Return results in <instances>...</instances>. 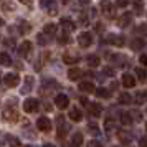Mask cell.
<instances>
[{"mask_svg": "<svg viewBox=\"0 0 147 147\" xmlns=\"http://www.w3.org/2000/svg\"><path fill=\"white\" fill-rule=\"evenodd\" d=\"M101 10H102V13L106 15L107 18H114L116 17V7L109 0H102L101 2Z\"/></svg>", "mask_w": 147, "mask_h": 147, "instance_id": "6da1fadb", "label": "cell"}, {"mask_svg": "<svg viewBox=\"0 0 147 147\" xmlns=\"http://www.w3.org/2000/svg\"><path fill=\"white\" fill-rule=\"evenodd\" d=\"M78 43H80L83 48H88L91 43H93V35L89 33V32H83V33H80V36H78Z\"/></svg>", "mask_w": 147, "mask_h": 147, "instance_id": "7a4b0ae2", "label": "cell"}, {"mask_svg": "<svg viewBox=\"0 0 147 147\" xmlns=\"http://www.w3.org/2000/svg\"><path fill=\"white\" fill-rule=\"evenodd\" d=\"M2 116H3V119L8 121V122H15V121H18V113L15 111L13 107H5Z\"/></svg>", "mask_w": 147, "mask_h": 147, "instance_id": "3957f363", "label": "cell"}, {"mask_svg": "<svg viewBox=\"0 0 147 147\" xmlns=\"http://www.w3.org/2000/svg\"><path fill=\"white\" fill-rule=\"evenodd\" d=\"M3 81H5V84H7L8 88H15V86H18L20 78H18V74H15V73H8V74H5Z\"/></svg>", "mask_w": 147, "mask_h": 147, "instance_id": "277c9868", "label": "cell"}, {"mask_svg": "<svg viewBox=\"0 0 147 147\" xmlns=\"http://www.w3.org/2000/svg\"><path fill=\"white\" fill-rule=\"evenodd\" d=\"M38 109V101L33 99V98H28L25 102H23V111H27V113H35Z\"/></svg>", "mask_w": 147, "mask_h": 147, "instance_id": "5b68a950", "label": "cell"}, {"mask_svg": "<svg viewBox=\"0 0 147 147\" xmlns=\"http://www.w3.org/2000/svg\"><path fill=\"white\" fill-rule=\"evenodd\" d=\"M55 104H56V107H60V109H65L69 104V98H68L66 94H58L55 98Z\"/></svg>", "mask_w": 147, "mask_h": 147, "instance_id": "8992f818", "label": "cell"}, {"mask_svg": "<svg viewBox=\"0 0 147 147\" xmlns=\"http://www.w3.org/2000/svg\"><path fill=\"white\" fill-rule=\"evenodd\" d=\"M36 127L40 131H43V132H48L51 129V121L48 119V117H40V119L36 121Z\"/></svg>", "mask_w": 147, "mask_h": 147, "instance_id": "52a82bcc", "label": "cell"}, {"mask_svg": "<svg viewBox=\"0 0 147 147\" xmlns=\"http://www.w3.org/2000/svg\"><path fill=\"white\" fill-rule=\"evenodd\" d=\"M132 22V13H129V12H126V13H122L119 17V20H117V25H119L121 28H126L129 23Z\"/></svg>", "mask_w": 147, "mask_h": 147, "instance_id": "ba28073f", "label": "cell"}, {"mask_svg": "<svg viewBox=\"0 0 147 147\" xmlns=\"http://www.w3.org/2000/svg\"><path fill=\"white\" fill-rule=\"evenodd\" d=\"M122 86L124 88H134L136 86V78L131 73L122 74Z\"/></svg>", "mask_w": 147, "mask_h": 147, "instance_id": "9c48e42d", "label": "cell"}, {"mask_svg": "<svg viewBox=\"0 0 147 147\" xmlns=\"http://www.w3.org/2000/svg\"><path fill=\"white\" fill-rule=\"evenodd\" d=\"M80 91H83V93H93V91H96V88H94L93 81H81Z\"/></svg>", "mask_w": 147, "mask_h": 147, "instance_id": "30bf717a", "label": "cell"}, {"mask_svg": "<svg viewBox=\"0 0 147 147\" xmlns=\"http://www.w3.org/2000/svg\"><path fill=\"white\" fill-rule=\"evenodd\" d=\"M117 137H119V142L124 144V146L131 144V140H132V136L129 132H126V131H119V132H117Z\"/></svg>", "mask_w": 147, "mask_h": 147, "instance_id": "8fae6325", "label": "cell"}, {"mask_svg": "<svg viewBox=\"0 0 147 147\" xmlns=\"http://www.w3.org/2000/svg\"><path fill=\"white\" fill-rule=\"evenodd\" d=\"M60 25L63 27V30H65V32H73L74 28H76L74 22H71L69 18H61V20H60Z\"/></svg>", "mask_w": 147, "mask_h": 147, "instance_id": "7c38bea8", "label": "cell"}, {"mask_svg": "<svg viewBox=\"0 0 147 147\" xmlns=\"http://www.w3.org/2000/svg\"><path fill=\"white\" fill-rule=\"evenodd\" d=\"M88 111H89V114H91V116H94V117H99L101 113H102V107H101L98 102H93V104H89Z\"/></svg>", "mask_w": 147, "mask_h": 147, "instance_id": "4fadbf2b", "label": "cell"}, {"mask_svg": "<svg viewBox=\"0 0 147 147\" xmlns=\"http://www.w3.org/2000/svg\"><path fill=\"white\" fill-rule=\"evenodd\" d=\"M68 116H69V119H71V121L78 122V121H81V117H83V113L80 111V107H71Z\"/></svg>", "mask_w": 147, "mask_h": 147, "instance_id": "5bb4252c", "label": "cell"}, {"mask_svg": "<svg viewBox=\"0 0 147 147\" xmlns=\"http://www.w3.org/2000/svg\"><path fill=\"white\" fill-rule=\"evenodd\" d=\"M30 51H32V43H30V41H23V43L20 45V48H18L20 56H28Z\"/></svg>", "mask_w": 147, "mask_h": 147, "instance_id": "9a60e30c", "label": "cell"}, {"mask_svg": "<svg viewBox=\"0 0 147 147\" xmlns=\"http://www.w3.org/2000/svg\"><path fill=\"white\" fill-rule=\"evenodd\" d=\"M107 41L117 45V47H122L124 45V38L122 36H117V35H107Z\"/></svg>", "mask_w": 147, "mask_h": 147, "instance_id": "2e32d148", "label": "cell"}, {"mask_svg": "<svg viewBox=\"0 0 147 147\" xmlns=\"http://www.w3.org/2000/svg\"><path fill=\"white\" fill-rule=\"evenodd\" d=\"M117 102H119V104H129V102H132V96L129 93H119Z\"/></svg>", "mask_w": 147, "mask_h": 147, "instance_id": "e0dca14e", "label": "cell"}, {"mask_svg": "<svg viewBox=\"0 0 147 147\" xmlns=\"http://www.w3.org/2000/svg\"><path fill=\"white\" fill-rule=\"evenodd\" d=\"M83 144V134L76 132L73 134V137H71V147H81Z\"/></svg>", "mask_w": 147, "mask_h": 147, "instance_id": "ac0fdd59", "label": "cell"}, {"mask_svg": "<svg viewBox=\"0 0 147 147\" xmlns=\"http://www.w3.org/2000/svg\"><path fill=\"white\" fill-rule=\"evenodd\" d=\"M80 76H81V71H80V68H71L69 71H68V78L71 81H76V80H80Z\"/></svg>", "mask_w": 147, "mask_h": 147, "instance_id": "d6986e66", "label": "cell"}, {"mask_svg": "<svg viewBox=\"0 0 147 147\" xmlns=\"http://www.w3.org/2000/svg\"><path fill=\"white\" fill-rule=\"evenodd\" d=\"M99 63H101V60H99V56H96V55H91L88 58V66L89 68H98Z\"/></svg>", "mask_w": 147, "mask_h": 147, "instance_id": "ffe728a7", "label": "cell"}, {"mask_svg": "<svg viewBox=\"0 0 147 147\" xmlns=\"http://www.w3.org/2000/svg\"><path fill=\"white\" fill-rule=\"evenodd\" d=\"M63 61H65V63H66V65H76V63H78V61H80V58H78V56H74V55H65V56H63Z\"/></svg>", "mask_w": 147, "mask_h": 147, "instance_id": "44dd1931", "label": "cell"}, {"mask_svg": "<svg viewBox=\"0 0 147 147\" xmlns=\"http://www.w3.org/2000/svg\"><path fill=\"white\" fill-rule=\"evenodd\" d=\"M0 65H3V66H10V65H12V58H10V55L8 53H0Z\"/></svg>", "mask_w": 147, "mask_h": 147, "instance_id": "7402d4cb", "label": "cell"}, {"mask_svg": "<svg viewBox=\"0 0 147 147\" xmlns=\"http://www.w3.org/2000/svg\"><path fill=\"white\" fill-rule=\"evenodd\" d=\"M136 76L140 81H146L147 80V69L146 68H136Z\"/></svg>", "mask_w": 147, "mask_h": 147, "instance_id": "603a6c76", "label": "cell"}, {"mask_svg": "<svg viewBox=\"0 0 147 147\" xmlns=\"http://www.w3.org/2000/svg\"><path fill=\"white\" fill-rule=\"evenodd\" d=\"M121 122H122L124 126L132 124V116H131L129 113H122V114H121Z\"/></svg>", "mask_w": 147, "mask_h": 147, "instance_id": "cb8c5ba5", "label": "cell"}, {"mask_svg": "<svg viewBox=\"0 0 147 147\" xmlns=\"http://www.w3.org/2000/svg\"><path fill=\"white\" fill-rule=\"evenodd\" d=\"M144 45H146V41H144V40L136 38V40H132V43H131V48H132V50H140Z\"/></svg>", "mask_w": 147, "mask_h": 147, "instance_id": "d4e9b609", "label": "cell"}, {"mask_svg": "<svg viewBox=\"0 0 147 147\" xmlns=\"http://www.w3.org/2000/svg\"><path fill=\"white\" fill-rule=\"evenodd\" d=\"M55 33H56V25L55 23L45 25V35H55Z\"/></svg>", "mask_w": 147, "mask_h": 147, "instance_id": "484cf974", "label": "cell"}, {"mask_svg": "<svg viewBox=\"0 0 147 147\" xmlns=\"http://www.w3.org/2000/svg\"><path fill=\"white\" fill-rule=\"evenodd\" d=\"M104 129H106V132H109V131H113V129H116V122H114V119H106V122H104Z\"/></svg>", "mask_w": 147, "mask_h": 147, "instance_id": "4316f807", "label": "cell"}, {"mask_svg": "<svg viewBox=\"0 0 147 147\" xmlns=\"http://www.w3.org/2000/svg\"><path fill=\"white\" fill-rule=\"evenodd\" d=\"M96 94H98L99 98H109V91H107L106 88H98V89H96Z\"/></svg>", "mask_w": 147, "mask_h": 147, "instance_id": "83f0119b", "label": "cell"}, {"mask_svg": "<svg viewBox=\"0 0 147 147\" xmlns=\"http://www.w3.org/2000/svg\"><path fill=\"white\" fill-rule=\"evenodd\" d=\"M132 5H134V8H136V12H137V13L142 12V7H144L142 0H132Z\"/></svg>", "mask_w": 147, "mask_h": 147, "instance_id": "f1b7e54d", "label": "cell"}, {"mask_svg": "<svg viewBox=\"0 0 147 147\" xmlns=\"http://www.w3.org/2000/svg\"><path fill=\"white\" fill-rule=\"evenodd\" d=\"M58 43H60V45H68V43H69V36L66 35V32L58 38Z\"/></svg>", "mask_w": 147, "mask_h": 147, "instance_id": "f546056e", "label": "cell"}, {"mask_svg": "<svg viewBox=\"0 0 147 147\" xmlns=\"http://www.w3.org/2000/svg\"><path fill=\"white\" fill-rule=\"evenodd\" d=\"M146 99H147L146 93H137V94H136V101H137L139 104H142V102H144Z\"/></svg>", "mask_w": 147, "mask_h": 147, "instance_id": "4dcf8cb0", "label": "cell"}, {"mask_svg": "<svg viewBox=\"0 0 147 147\" xmlns=\"http://www.w3.org/2000/svg\"><path fill=\"white\" fill-rule=\"evenodd\" d=\"M88 129H89V131H93V134L94 136H98V132H99V131H98V126H96V124H88Z\"/></svg>", "mask_w": 147, "mask_h": 147, "instance_id": "1f68e13d", "label": "cell"}, {"mask_svg": "<svg viewBox=\"0 0 147 147\" xmlns=\"http://www.w3.org/2000/svg\"><path fill=\"white\" fill-rule=\"evenodd\" d=\"M88 147H102L99 140H91V142H88Z\"/></svg>", "mask_w": 147, "mask_h": 147, "instance_id": "d6a6232c", "label": "cell"}, {"mask_svg": "<svg viewBox=\"0 0 147 147\" xmlns=\"http://www.w3.org/2000/svg\"><path fill=\"white\" fill-rule=\"evenodd\" d=\"M116 5H117V7H127V5H129V0H117Z\"/></svg>", "mask_w": 147, "mask_h": 147, "instance_id": "836d02e7", "label": "cell"}, {"mask_svg": "<svg viewBox=\"0 0 147 147\" xmlns=\"http://www.w3.org/2000/svg\"><path fill=\"white\" fill-rule=\"evenodd\" d=\"M20 32L22 33H28V32H30V25H28V23H23L22 28H20Z\"/></svg>", "mask_w": 147, "mask_h": 147, "instance_id": "e575fe53", "label": "cell"}, {"mask_svg": "<svg viewBox=\"0 0 147 147\" xmlns=\"http://www.w3.org/2000/svg\"><path fill=\"white\" fill-rule=\"evenodd\" d=\"M139 147H147V137H140L139 139Z\"/></svg>", "mask_w": 147, "mask_h": 147, "instance_id": "d590c367", "label": "cell"}, {"mask_svg": "<svg viewBox=\"0 0 147 147\" xmlns=\"http://www.w3.org/2000/svg\"><path fill=\"white\" fill-rule=\"evenodd\" d=\"M41 5H43V7H48V5L53 7V0H41Z\"/></svg>", "mask_w": 147, "mask_h": 147, "instance_id": "8d00e7d4", "label": "cell"}, {"mask_svg": "<svg viewBox=\"0 0 147 147\" xmlns=\"http://www.w3.org/2000/svg\"><path fill=\"white\" fill-rule=\"evenodd\" d=\"M137 32H140V33L147 35V25H139V28H137Z\"/></svg>", "mask_w": 147, "mask_h": 147, "instance_id": "74e56055", "label": "cell"}, {"mask_svg": "<svg viewBox=\"0 0 147 147\" xmlns=\"http://www.w3.org/2000/svg\"><path fill=\"white\" fill-rule=\"evenodd\" d=\"M139 60H140V65H144V66H147V55H142V56H140Z\"/></svg>", "mask_w": 147, "mask_h": 147, "instance_id": "f35d334b", "label": "cell"}, {"mask_svg": "<svg viewBox=\"0 0 147 147\" xmlns=\"http://www.w3.org/2000/svg\"><path fill=\"white\" fill-rule=\"evenodd\" d=\"M38 43H40V45H47V41H45V36H43V35H38Z\"/></svg>", "mask_w": 147, "mask_h": 147, "instance_id": "ab89813d", "label": "cell"}, {"mask_svg": "<svg viewBox=\"0 0 147 147\" xmlns=\"http://www.w3.org/2000/svg\"><path fill=\"white\" fill-rule=\"evenodd\" d=\"M10 142H12V146H15V147H18V146H20L18 139H10Z\"/></svg>", "mask_w": 147, "mask_h": 147, "instance_id": "60d3db41", "label": "cell"}, {"mask_svg": "<svg viewBox=\"0 0 147 147\" xmlns=\"http://www.w3.org/2000/svg\"><path fill=\"white\" fill-rule=\"evenodd\" d=\"M114 73H116V71H114V69H111V68H109V69H104V74H109V76H113Z\"/></svg>", "mask_w": 147, "mask_h": 147, "instance_id": "b9f144b4", "label": "cell"}, {"mask_svg": "<svg viewBox=\"0 0 147 147\" xmlns=\"http://www.w3.org/2000/svg\"><path fill=\"white\" fill-rule=\"evenodd\" d=\"M22 3H25V5H32V0H20Z\"/></svg>", "mask_w": 147, "mask_h": 147, "instance_id": "7bdbcfd3", "label": "cell"}, {"mask_svg": "<svg viewBox=\"0 0 147 147\" xmlns=\"http://www.w3.org/2000/svg\"><path fill=\"white\" fill-rule=\"evenodd\" d=\"M3 146V136H0V147Z\"/></svg>", "mask_w": 147, "mask_h": 147, "instance_id": "ee69618b", "label": "cell"}, {"mask_svg": "<svg viewBox=\"0 0 147 147\" xmlns=\"http://www.w3.org/2000/svg\"><path fill=\"white\" fill-rule=\"evenodd\" d=\"M43 147H55V146H53V144H45Z\"/></svg>", "mask_w": 147, "mask_h": 147, "instance_id": "f6af8a7d", "label": "cell"}, {"mask_svg": "<svg viewBox=\"0 0 147 147\" xmlns=\"http://www.w3.org/2000/svg\"><path fill=\"white\" fill-rule=\"evenodd\" d=\"M2 25H3V20H2V18H0V27H2Z\"/></svg>", "mask_w": 147, "mask_h": 147, "instance_id": "bcb514c9", "label": "cell"}, {"mask_svg": "<svg viewBox=\"0 0 147 147\" xmlns=\"http://www.w3.org/2000/svg\"><path fill=\"white\" fill-rule=\"evenodd\" d=\"M146 131H147V122H146Z\"/></svg>", "mask_w": 147, "mask_h": 147, "instance_id": "7dc6e473", "label": "cell"}]
</instances>
